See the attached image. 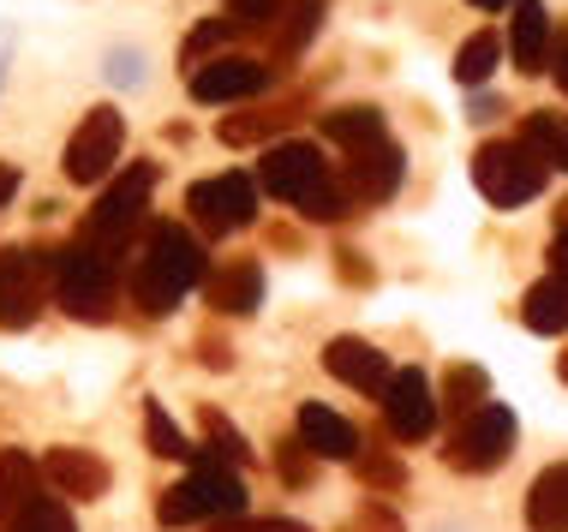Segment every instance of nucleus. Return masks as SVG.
<instances>
[{
  "label": "nucleus",
  "instance_id": "obj_1",
  "mask_svg": "<svg viewBox=\"0 0 568 532\" xmlns=\"http://www.w3.org/2000/svg\"><path fill=\"white\" fill-rule=\"evenodd\" d=\"M210 276V257L197 246L192 227L180 222H150L144 227V246H138V264H132V306L144 317H174L180 299L192 294V287H204Z\"/></svg>",
  "mask_w": 568,
  "mask_h": 532
},
{
  "label": "nucleus",
  "instance_id": "obj_2",
  "mask_svg": "<svg viewBox=\"0 0 568 532\" xmlns=\"http://www.w3.org/2000/svg\"><path fill=\"white\" fill-rule=\"evenodd\" d=\"M257 186L282 197L305 222H342L353 209V197L342 192V180H335V168L312 139H275L264 150V162H257Z\"/></svg>",
  "mask_w": 568,
  "mask_h": 532
},
{
  "label": "nucleus",
  "instance_id": "obj_3",
  "mask_svg": "<svg viewBox=\"0 0 568 532\" xmlns=\"http://www.w3.org/2000/svg\"><path fill=\"white\" fill-rule=\"evenodd\" d=\"M49 294L79 324H109L114 299H120L114 257L102 246H90V239H67L60 252H49Z\"/></svg>",
  "mask_w": 568,
  "mask_h": 532
},
{
  "label": "nucleus",
  "instance_id": "obj_4",
  "mask_svg": "<svg viewBox=\"0 0 568 532\" xmlns=\"http://www.w3.org/2000/svg\"><path fill=\"white\" fill-rule=\"evenodd\" d=\"M156 162H132V168H120L109 186L97 192V204H90V216L79 227V239H90V246H102L109 257L126 252V239L138 234V222H144V204L150 192H156Z\"/></svg>",
  "mask_w": 568,
  "mask_h": 532
},
{
  "label": "nucleus",
  "instance_id": "obj_5",
  "mask_svg": "<svg viewBox=\"0 0 568 532\" xmlns=\"http://www.w3.org/2000/svg\"><path fill=\"white\" fill-rule=\"evenodd\" d=\"M240 509H245V484L234 467H216V461L192 467L186 479L156 497L162 526H216V521H234Z\"/></svg>",
  "mask_w": 568,
  "mask_h": 532
},
{
  "label": "nucleus",
  "instance_id": "obj_6",
  "mask_svg": "<svg viewBox=\"0 0 568 532\" xmlns=\"http://www.w3.org/2000/svg\"><path fill=\"white\" fill-rule=\"evenodd\" d=\"M545 180H550V168L520 139H490V144L473 150V186H479V197L490 209L532 204V197L545 192Z\"/></svg>",
  "mask_w": 568,
  "mask_h": 532
},
{
  "label": "nucleus",
  "instance_id": "obj_7",
  "mask_svg": "<svg viewBox=\"0 0 568 532\" xmlns=\"http://www.w3.org/2000/svg\"><path fill=\"white\" fill-rule=\"evenodd\" d=\"M257 186L245 168H227V174H210V180H192L186 186V216L204 227V239H222V234H240V227L257 222Z\"/></svg>",
  "mask_w": 568,
  "mask_h": 532
},
{
  "label": "nucleus",
  "instance_id": "obj_8",
  "mask_svg": "<svg viewBox=\"0 0 568 532\" xmlns=\"http://www.w3.org/2000/svg\"><path fill=\"white\" fill-rule=\"evenodd\" d=\"M515 413L503 401H485L479 413H467L449 431V443H443V461L455 467V473H497L503 461L515 454Z\"/></svg>",
  "mask_w": 568,
  "mask_h": 532
},
{
  "label": "nucleus",
  "instance_id": "obj_9",
  "mask_svg": "<svg viewBox=\"0 0 568 532\" xmlns=\"http://www.w3.org/2000/svg\"><path fill=\"white\" fill-rule=\"evenodd\" d=\"M120 150H126V120H120V109L102 102V109H90L79 120V132L67 139V180L72 186H109Z\"/></svg>",
  "mask_w": 568,
  "mask_h": 532
},
{
  "label": "nucleus",
  "instance_id": "obj_10",
  "mask_svg": "<svg viewBox=\"0 0 568 532\" xmlns=\"http://www.w3.org/2000/svg\"><path fill=\"white\" fill-rule=\"evenodd\" d=\"M49 252H0V329H30L49 306Z\"/></svg>",
  "mask_w": 568,
  "mask_h": 532
},
{
  "label": "nucleus",
  "instance_id": "obj_11",
  "mask_svg": "<svg viewBox=\"0 0 568 532\" xmlns=\"http://www.w3.org/2000/svg\"><path fill=\"white\" fill-rule=\"evenodd\" d=\"M270 90V66L252 54H216L186 79V96L197 109H234V102H252Z\"/></svg>",
  "mask_w": 568,
  "mask_h": 532
},
{
  "label": "nucleus",
  "instance_id": "obj_12",
  "mask_svg": "<svg viewBox=\"0 0 568 532\" xmlns=\"http://www.w3.org/2000/svg\"><path fill=\"white\" fill-rule=\"evenodd\" d=\"M335 180H342V192L353 197V204H389V197L402 192V180H407V150L395 144V139L347 150L342 174H335Z\"/></svg>",
  "mask_w": 568,
  "mask_h": 532
},
{
  "label": "nucleus",
  "instance_id": "obj_13",
  "mask_svg": "<svg viewBox=\"0 0 568 532\" xmlns=\"http://www.w3.org/2000/svg\"><path fill=\"white\" fill-rule=\"evenodd\" d=\"M437 413H443L437 389L419 365H407V371L389 377V389H383V424H389L402 443H425V437L437 431Z\"/></svg>",
  "mask_w": 568,
  "mask_h": 532
},
{
  "label": "nucleus",
  "instance_id": "obj_14",
  "mask_svg": "<svg viewBox=\"0 0 568 532\" xmlns=\"http://www.w3.org/2000/svg\"><path fill=\"white\" fill-rule=\"evenodd\" d=\"M42 484H49V497H67V503H97V497H109V461L97 449L54 443L42 454Z\"/></svg>",
  "mask_w": 568,
  "mask_h": 532
},
{
  "label": "nucleus",
  "instance_id": "obj_15",
  "mask_svg": "<svg viewBox=\"0 0 568 532\" xmlns=\"http://www.w3.org/2000/svg\"><path fill=\"white\" fill-rule=\"evenodd\" d=\"M324 371L335 377V383H347L353 395H372V401H383V389H389V354H377L372 341L359 336H335L324 347Z\"/></svg>",
  "mask_w": 568,
  "mask_h": 532
},
{
  "label": "nucleus",
  "instance_id": "obj_16",
  "mask_svg": "<svg viewBox=\"0 0 568 532\" xmlns=\"http://www.w3.org/2000/svg\"><path fill=\"white\" fill-rule=\"evenodd\" d=\"M204 306L222 317H252L264 306V264L257 257H234V264H216L204 276Z\"/></svg>",
  "mask_w": 568,
  "mask_h": 532
},
{
  "label": "nucleus",
  "instance_id": "obj_17",
  "mask_svg": "<svg viewBox=\"0 0 568 532\" xmlns=\"http://www.w3.org/2000/svg\"><path fill=\"white\" fill-rule=\"evenodd\" d=\"M300 443L317 454V461H359L365 443H359V424L347 413H335L324 401H305L300 407Z\"/></svg>",
  "mask_w": 568,
  "mask_h": 532
},
{
  "label": "nucleus",
  "instance_id": "obj_18",
  "mask_svg": "<svg viewBox=\"0 0 568 532\" xmlns=\"http://www.w3.org/2000/svg\"><path fill=\"white\" fill-rule=\"evenodd\" d=\"M550 7L545 0H515V19H509V54H515V72L539 79L550 72Z\"/></svg>",
  "mask_w": 568,
  "mask_h": 532
},
{
  "label": "nucleus",
  "instance_id": "obj_19",
  "mask_svg": "<svg viewBox=\"0 0 568 532\" xmlns=\"http://www.w3.org/2000/svg\"><path fill=\"white\" fill-rule=\"evenodd\" d=\"M324 12H329V0H282V19L270 24V60L275 66H287V60H300L312 49L317 30H324Z\"/></svg>",
  "mask_w": 568,
  "mask_h": 532
},
{
  "label": "nucleus",
  "instance_id": "obj_20",
  "mask_svg": "<svg viewBox=\"0 0 568 532\" xmlns=\"http://www.w3.org/2000/svg\"><path fill=\"white\" fill-rule=\"evenodd\" d=\"M42 467L19 449H0V521H19L24 509L42 503Z\"/></svg>",
  "mask_w": 568,
  "mask_h": 532
},
{
  "label": "nucleus",
  "instance_id": "obj_21",
  "mask_svg": "<svg viewBox=\"0 0 568 532\" xmlns=\"http://www.w3.org/2000/svg\"><path fill=\"white\" fill-rule=\"evenodd\" d=\"M527 532H568V461L527 484Z\"/></svg>",
  "mask_w": 568,
  "mask_h": 532
},
{
  "label": "nucleus",
  "instance_id": "obj_22",
  "mask_svg": "<svg viewBox=\"0 0 568 532\" xmlns=\"http://www.w3.org/2000/svg\"><path fill=\"white\" fill-rule=\"evenodd\" d=\"M324 139L347 156V150H365V144L389 139V120H383V109H372V102H347V109L324 114Z\"/></svg>",
  "mask_w": 568,
  "mask_h": 532
},
{
  "label": "nucleus",
  "instance_id": "obj_23",
  "mask_svg": "<svg viewBox=\"0 0 568 532\" xmlns=\"http://www.w3.org/2000/svg\"><path fill=\"white\" fill-rule=\"evenodd\" d=\"M520 324L532 336H568V276H545L520 299Z\"/></svg>",
  "mask_w": 568,
  "mask_h": 532
},
{
  "label": "nucleus",
  "instance_id": "obj_24",
  "mask_svg": "<svg viewBox=\"0 0 568 532\" xmlns=\"http://www.w3.org/2000/svg\"><path fill=\"white\" fill-rule=\"evenodd\" d=\"M490 401V377L479 371V365H449L443 371V389H437V407L443 413H455V419H467V413H479V407Z\"/></svg>",
  "mask_w": 568,
  "mask_h": 532
},
{
  "label": "nucleus",
  "instance_id": "obj_25",
  "mask_svg": "<svg viewBox=\"0 0 568 532\" xmlns=\"http://www.w3.org/2000/svg\"><path fill=\"white\" fill-rule=\"evenodd\" d=\"M144 443H150V454H156V461H192V467H204V449H192V437L180 431L174 419H168L162 401L144 407Z\"/></svg>",
  "mask_w": 568,
  "mask_h": 532
},
{
  "label": "nucleus",
  "instance_id": "obj_26",
  "mask_svg": "<svg viewBox=\"0 0 568 532\" xmlns=\"http://www.w3.org/2000/svg\"><path fill=\"white\" fill-rule=\"evenodd\" d=\"M497 66H503V37L497 30H473V37L455 49V84H467V90L490 84Z\"/></svg>",
  "mask_w": 568,
  "mask_h": 532
},
{
  "label": "nucleus",
  "instance_id": "obj_27",
  "mask_svg": "<svg viewBox=\"0 0 568 532\" xmlns=\"http://www.w3.org/2000/svg\"><path fill=\"white\" fill-rule=\"evenodd\" d=\"M287 120H294V109H245V114H227L216 126V139L227 150H245V144H264L270 150V132H282Z\"/></svg>",
  "mask_w": 568,
  "mask_h": 532
},
{
  "label": "nucleus",
  "instance_id": "obj_28",
  "mask_svg": "<svg viewBox=\"0 0 568 532\" xmlns=\"http://www.w3.org/2000/svg\"><path fill=\"white\" fill-rule=\"evenodd\" d=\"M204 461H216V467H245V461H252L245 437L216 413V407H204Z\"/></svg>",
  "mask_w": 568,
  "mask_h": 532
},
{
  "label": "nucleus",
  "instance_id": "obj_29",
  "mask_svg": "<svg viewBox=\"0 0 568 532\" xmlns=\"http://www.w3.org/2000/svg\"><path fill=\"white\" fill-rule=\"evenodd\" d=\"M275 19H282V0H227V12H222L227 37H252V30L270 37Z\"/></svg>",
  "mask_w": 568,
  "mask_h": 532
},
{
  "label": "nucleus",
  "instance_id": "obj_30",
  "mask_svg": "<svg viewBox=\"0 0 568 532\" xmlns=\"http://www.w3.org/2000/svg\"><path fill=\"white\" fill-rule=\"evenodd\" d=\"M520 144H527L532 156L545 162V168H557V156H562V120H557V114H527Z\"/></svg>",
  "mask_w": 568,
  "mask_h": 532
},
{
  "label": "nucleus",
  "instance_id": "obj_31",
  "mask_svg": "<svg viewBox=\"0 0 568 532\" xmlns=\"http://www.w3.org/2000/svg\"><path fill=\"white\" fill-rule=\"evenodd\" d=\"M222 42H227V24H222V19H210V24H197V30H192V37H186V42H180V66H186V79H192V72H197V66H204V60H216V49H222Z\"/></svg>",
  "mask_w": 568,
  "mask_h": 532
},
{
  "label": "nucleus",
  "instance_id": "obj_32",
  "mask_svg": "<svg viewBox=\"0 0 568 532\" xmlns=\"http://www.w3.org/2000/svg\"><path fill=\"white\" fill-rule=\"evenodd\" d=\"M275 473H282L287 491H300V484H312V479H317V454H312V449H305L300 437H294V443H282V449H275Z\"/></svg>",
  "mask_w": 568,
  "mask_h": 532
},
{
  "label": "nucleus",
  "instance_id": "obj_33",
  "mask_svg": "<svg viewBox=\"0 0 568 532\" xmlns=\"http://www.w3.org/2000/svg\"><path fill=\"white\" fill-rule=\"evenodd\" d=\"M7 532H79V526H72V514L60 509V497H42L37 509H24L19 521H7Z\"/></svg>",
  "mask_w": 568,
  "mask_h": 532
},
{
  "label": "nucleus",
  "instance_id": "obj_34",
  "mask_svg": "<svg viewBox=\"0 0 568 532\" xmlns=\"http://www.w3.org/2000/svg\"><path fill=\"white\" fill-rule=\"evenodd\" d=\"M102 72H109V84L138 90V84H144V49H132V42H114V49L102 54Z\"/></svg>",
  "mask_w": 568,
  "mask_h": 532
},
{
  "label": "nucleus",
  "instance_id": "obj_35",
  "mask_svg": "<svg viewBox=\"0 0 568 532\" xmlns=\"http://www.w3.org/2000/svg\"><path fill=\"white\" fill-rule=\"evenodd\" d=\"M353 467H359V479L372 484V491H402L407 484V467L395 461V454H359Z\"/></svg>",
  "mask_w": 568,
  "mask_h": 532
},
{
  "label": "nucleus",
  "instance_id": "obj_36",
  "mask_svg": "<svg viewBox=\"0 0 568 532\" xmlns=\"http://www.w3.org/2000/svg\"><path fill=\"white\" fill-rule=\"evenodd\" d=\"M342 532H407V526H402V514H395V503L372 497V503H359V514H353Z\"/></svg>",
  "mask_w": 568,
  "mask_h": 532
},
{
  "label": "nucleus",
  "instance_id": "obj_37",
  "mask_svg": "<svg viewBox=\"0 0 568 532\" xmlns=\"http://www.w3.org/2000/svg\"><path fill=\"white\" fill-rule=\"evenodd\" d=\"M335 276L353 282V287H372V282H377V276H372V264H365V252H353V246L335 252Z\"/></svg>",
  "mask_w": 568,
  "mask_h": 532
},
{
  "label": "nucleus",
  "instance_id": "obj_38",
  "mask_svg": "<svg viewBox=\"0 0 568 532\" xmlns=\"http://www.w3.org/2000/svg\"><path fill=\"white\" fill-rule=\"evenodd\" d=\"M550 276H568V204L557 209V239H550Z\"/></svg>",
  "mask_w": 568,
  "mask_h": 532
},
{
  "label": "nucleus",
  "instance_id": "obj_39",
  "mask_svg": "<svg viewBox=\"0 0 568 532\" xmlns=\"http://www.w3.org/2000/svg\"><path fill=\"white\" fill-rule=\"evenodd\" d=\"M550 72H557V84H562V96H568V24L557 30V49H550Z\"/></svg>",
  "mask_w": 568,
  "mask_h": 532
},
{
  "label": "nucleus",
  "instance_id": "obj_40",
  "mask_svg": "<svg viewBox=\"0 0 568 532\" xmlns=\"http://www.w3.org/2000/svg\"><path fill=\"white\" fill-rule=\"evenodd\" d=\"M497 114H503V96H473L467 102V120H479V126H490Z\"/></svg>",
  "mask_w": 568,
  "mask_h": 532
},
{
  "label": "nucleus",
  "instance_id": "obj_41",
  "mask_svg": "<svg viewBox=\"0 0 568 532\" xmlns=\"http://www.w3.org/2000/svg\"><path fill=\"white\" fill-rule=\"evenodd\" d=\"M12 192H19V168H12V162H0V209L12 204Z\"/></svg>",
  "mask_w": 568,
  "mask_h": 532
},
{
  "label": "nucleus",
  "instance_id": "obj_42",
  "mask_svg": "<svg viewBox=\"0 0 568 532\" xmlns=\"http://www.w3.org/2000/svg\"><path fill=\"white\" fill-rule=\"evenodd\" d=\"M12 42H19L12 24H0V84H7V72H12Z\"/></svg>",
  "mask_w": 568,
  "mask_h": 532
},
{
  "label": "nucleus",
  "instance_id": "obj_43",
  "mask_svg": "<svg viewBox=\"0 0 568 532\" xmlns=\"http://www.w3.org/2000/svg\"><path fill=\"white\" fill-rule=\"evenodd\" d=\"M197 354H204L210 365H216V371H227V365H234V359H227V347H222V341H197Z\"/></svg>",
  "mask_w": 568,
  "mask_h": 532
},
{
  "label": "nucleus",
  "instance_id": "obj_44",
  "mask_svg": "<svg viewBox=\"0 0 568 532\" xmlns=\"http://www.w3.org/2000/svg\"><path fill=\"white\" fill-rule=\"evenodd\" d=\"M467 7H479V12H497V7H515V0H467Z\"/></svg>",
  "mask_w": 568,
  "mask_h": 532
},
{
  "label": "nucleus",
  "instance_id": "obj_45",
  "mask_svg": "<svg viewBox=\"0 0 568 532\" xmlns=\"http://www.w3.org/2000/svg\"><path fill=\"white\" fill-rule=\"evenodd\" d=\"M557 168H568V120H562V156H557Z\"/></svg>",
  "mask_w": 568,
  "mask_h": 532
},
{
  "label": "nucleus",
  "instance_id": "obj_46",
  "mask_svg": "<svg viewBox=\"0 0 568 532\" xmlns=\"http://www.w3.org/2000/svg\"><path fill=\"white\" fill-rule=\"evenodd\" d=\"M557 377H562V383H568V354H562V359H557Z\"/></svg>",
  "mask_w": 568,
  "mask_h": 532
}]
</instances>
